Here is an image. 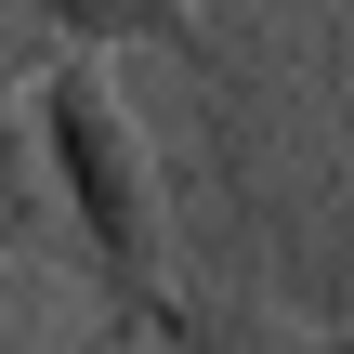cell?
I'll list each match as a JSON object with an SVG mask.
<instances>
[{"label": "cell", "instance_id": "obj_4", "mask_svg": "<svg viewBox=\"0 0 354 354\" xmlns=\"http://www.w3.org/2000/svg\"><path fill=\"white\" fill-rule=\"evenodd\" d=\"M39 26H53V53H171V39H197V0H39Z\"/></svg>", "mask_w": 354, "mask_h": 354}, {"label": "cell", "instance_id": "obj_1", "mask_svg": "<svg viewBox=\"0 0 354 354\" xmlns=\"http://www.w3.org/2000/svg\"><path fill=\"white\" fill-rule=\"evenodd\" d=\"M26 145H39V197H53V236L66 263L105 289V315L131 328L158 289H171V171H158V131L131 118L118 66L105 53H53L26 79Z\"/></svg>", "mask_w": 354, "mask_h": 354}, {"label": "cell", "instance_id": "obj_5", "mask_svg": "<svg viewBox=\"0 0 354 354\" xmlns=\"http://www.w3.org/2000/svg\"><path fill=\"white\" fill-rule=\"evenodd\" d=\"M315 354H354V328H328V342H315Z\"/></svg>", "mask_w": 354, "mask_h": 354}, {"label": "cell", "instance_id": "obj_3", "mask_svg": "<svg viewBox=\"0 0 354 354\" xmlns=\"http://www.w3.org/2000/svg\"><path fill=\"white\" fill-rule=\"evenodd\" d=\"M131 342H145V354H315L289 315L223 302V289H158V302L131 315Z\"/></svg>", "mask_w": 354, "mask_h": 354}, {"label": "cell", "instance_id": "obj_6", "mask_svg": "<svg viewBox=\"0 0 354 354\" xmlns=\"http://www.w3.org/2000/svg\"><path fill=\"white\" fill-rule=\"evenodd\" d=\"M118 342H131V328H118ZM131 354H145V342H131Z\"/></svg>", "mask_w": 354, "mask_h": 354}, {"label": "cell", "instance_id": "obj_2", "mask_svg": "<svg viewBox=\"0 0 354 354\" xmlns=\"http://www.w3.org/2000/svg\"><path fill=\"white\" fill-rule=\"evenodd\" d=\"M53 66L39 0H0V250H66L53 197H39V145H26V79Z\"/></svg>", "mask_w": 354, "mask_h": 354}]
</instances>
